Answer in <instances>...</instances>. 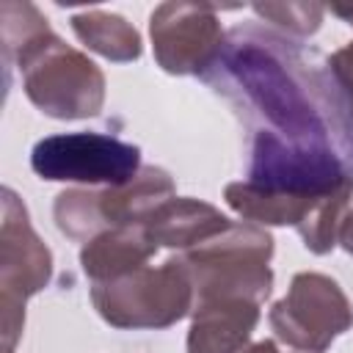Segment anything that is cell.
Listing matches in <instances>:
<instances>
[{
	"mask_svg": "<svg viewBox=\"0 0 353 353\" xmlns=\"http://www.w3.org/2000/svg\"><path fill=\"white\" fill-rule=\"evenodd\" d=\"M245 130V179L226 204L256 226H292L312 254L339 243L353 199V135L317 50L262 25H237L201 77Z\"/></svg>",
	"mask_w": 353,
	"mask_h": 353,
	"instance_id": "cell-1",
	"label": "cell"
},
{
	"mask_svg": "<svg viewBox=\"0 0 353 353\" xmlns=\"http://www.w3.org/2000/svg\"><path fill=\"white\" fill-rule=\"evenodd\" d=\"M3 61L19 69L25 97L50 119L77 121L99 116L105 74L80 50L63 44L33 3H0Z\"/></svg>",
	"mask_w": 353,
	"mask_h": 353,
	"instance_id": "cell-2",
	"label": "cell"
},
{
	"mask_svg": "<svg viewBox=\"0 0 353 353\" xmlns=\"http://www.w3.org/2000/svg\"><path fill=\"white\" fill-rule=\"evenodd\" d=\"M193 284V306L210 301L265 303L273 287V237L251 223L232 221L210 240L176 254Z\"/></svg>",
	"mask_w": 353,
	"mask_h": 353,
	"instance_id": "cell-3",
	"label": "cell"
},
{
	"mask_svg": "<svg viewBox=\"0 0 353 353\" xmlns=\"http://www.w3.org/2000/svg\"><path fill=\"white\" fill-rule=\"evenodd\" d=\"M97 314L113 328H168L193 312V284L179 256L91 284Z\"/></svg>",
	"mask_w": 353,
	"mask_h": 353,
	"instance_id": "cell-4",
	"label": "cell"
},
{
	"mask_svg": "<svg viewBox=\"0 0 353 353\" xmlns=\"http://www.w3.org/2000/svg\"><path fill=\"white\" fill-rule=\"evenodd\" d=\"M174 193V179L157 165H143L127 185L110 188H69L55 196L52 218L61 234L74 243H88L99 232L138 226L154 207Z\"/></svg>",
	"mask_w": 353,
	"mask_h": 353,
	"instance_id": "cell-5",
	"label": "cell"
},
{
	"mask_svg": "<svg viewBox=\"0 0 353 353\" xmlns=\"http://www.w3.org/2000/svg\"><path fill=\"white\" fill-rule=\"evenodd\" d=\"M52 279V254L30 226L28 207L11 188H3L0 223V309H3V353L14 345L25 325V303Z\"/></svg>",
	"mask_w": 353,
	"mask_h": 353,
	"instance_id": "cell-6",
	"label": "cell"
},
{
	"mask_svg": "<svg viewBox=\"0 0 353 353\" xmlns=\"http://www.w3.org/2000/svg\"><path fill=\"white\" fill-rule=\"evenodd\" d=\"M30 168L47 182L77 188L127 185L138 176L141 149L105 132H58L41 138L30 152Z\"/></svg>",
	"mask_w": 353,
	"mask_h": 353,
	"instance_id": "cell-7",
	"label": "cell"
},
{
	"mask_svg": "<svg viewBox=\"0 0 353 353\" xmlns=\"http://www.w3.org/2000/svg\"><path fill=\"white\" fill-rule=\"evenodd\" d=\"M268 323L279 342L298 353H325L336 336L350 331L353 306L342 287L323 273H295L281 301L270 306Z\"/></svg>",
	"mask_w": 353,
	"mask_h": 353,
	"instance_id": "cell-8",
	"label": "cell"
},
{
	"mask_svg": "<svg viewBox=\"0 0 353 353\" xmlns=\"http://www.w3.org/2000/svg\"><path fill=\"white\" fill-rule=\"evenodd\" d=\"M154 61L168 74L204 77L226 44L215 6L207 3H160L149 17Z\"/></svg>",
	"mask_w": 353,
	"mask_h": 353,
	"instance_id": "cell-9",
	"label": "cell"
},
{
	"mask_svg": "<svg viewBox=\"0 0 353 353\" xmlns=\"http://www.w3.org/2000/svg\"><path fill=\"white\" fill-rule=\"evenodd\" d=\"M262 303L210 301L196 303L188 331V353H243L259 323Z\"/></svg>",
	"mask_w": 353,
	"mask_h": 353,
	"instance_id": "cell-10",
	"label": "cell"
},
{
	"mask_svg": "<svg viewBox=\"0 0 353 353\" xmlns=\"http://www.w3.org/2000/svg\"><path fill=\"white\" fill-rule=\"evenodd\" d=\"M229 223L232 221L212 204L199 201V199H185V196L165 199L143 221L152 240L160 248H176V254L210 240L212 234L223 232Z\"/></svg>",
	"mask_w": 353,
	"mask_h": 353,
	"instance_id": "cell-11",
	"label": "cell"
},
{
	"mask_svg": "<svg viewBox=\"0 0 353 353\" xmlns=\"http://www.w3.org/2000/svg\"><path fill=\"white\" fill-rule=\"evenodd\" d=\"M157 243L146 232L143 223L138 226H121L108 229L83 243L80 248V268L88 276L91 284L108 281L116 276H124L135 268L149 265V259L157 254Z\"/></svg>",
	"mask_w": 353,
	"mask_h": 353,
	"instance_id": "cell-12",
	"label": "cell"
},
{
	"mask_svg": "<svg viewBox=\"0 0 353 353\" xmlns=\"http://www.w3.org/2000/svg\"><path fill=\"white\" fill-rule=\"evenodd\" d=\"M72 30L83 47L116 63L138 61L143 52L138 30L124 17L110 14V11H99V8L80 11L72 17Z\"/></svg>",
	"mask_w": 353,
	"mask_h": 353,
	"instance_id": "cell-13",
	"label": "cell"
},
{
	"mask_svg": "<svg viewBox=\"0 0 353 353\" xmlns=\"http://www.w3.org/2000/svg\"><path fill=\"white\" fill-rule=\"evenodd\" d=\"M251 11L270 22L273 28H279V33L290 36V39H306L312 33L320 30L323 17H325V6L320 3H254Z\"/></svg>",
	"mask_w": 353,
	"mask_h": 353,
	"instance_id": "cell-14",
	"label": "cell"
},
{
	"mask_svg": "<svg viewBox=\"0 0 353 353\" xmlns=\"http://www.w3.org/2000/svg\"><path fill=\"white\" fill-rule=\"evenodd\" d=\"M328 72H331V80H334V88H336V97L342 105L345 124L353 135V41L339 47L328 58Z\"/></svg>",
	"mask_w": 353,
	"mask_h": 353,
	"instance_id": "cell-15",
	"label": "cell"
},
{
	"mask_svg": "<svg viewBox=\"0 0 353 353\" xmlns=\"http://www.w3.org/2000/svg\"><path fill=\"white\" fill-rule=\"evenodd\" d=\"M339 245L353 256V207L347 210L345 221H342V229H339Z\"/></svg>",
	"mask_w": 353,
	"mask_h": 353,
	"instance_id": "cell-16",
	"label": "cell"
},
{
	"mask_svg": "<svg viewBox=\"0 0 353 353\" xmlns=\"http://www.w3.org/2000/svg\"><path fill=\"white\" fill-rule=\"evenodd\" d=\"M243 353H281V350H279V345L273 339H262V342H251Z\"/></svg>",
	"mask_w": 353,
	"mask_h": 353,
	"instance_id": "cell-17",
	"label": "cell"
},
{
	"mask_svg": "<svg viewBox=\"0 0 353 353\" xmlns=\"http://www.w3.org/2000/svg\"><path fill=\"white\" fill-rule=\"evenodd\" d=\"M331 14H336V17H342L347 25H353V6H331Z\"/></svg>",
	"mask_w": 353,
	"mask_h": 353,
	"instance_id": "cell-18",
	"label": "cell"
}]
</instances>
